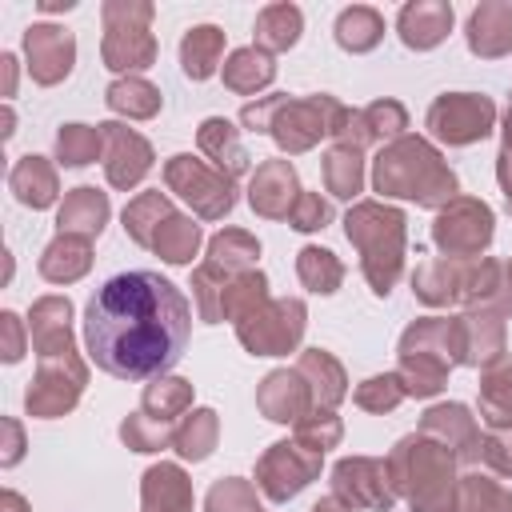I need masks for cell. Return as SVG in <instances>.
<instances>
[{
  "label": "cell",
  "mask_w": 512,
  "mask_h": 512,
  "mask_svg": "<svg viewBox=\"0 0 512 512\" xmlns=\"http://www.w3.org/2000/svg\"><path fill=\"white\" fill-rule=\"evenodd\" d=\"M188 332L192 308L184 292L152 268L108 276L84 308L88 360L120 380H152L168 372L184 356Z\"/></svg>",
  "instance_id": "obj_1"
}]
</instances>
